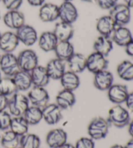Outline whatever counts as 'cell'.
<instances>
[{
  "instance_id": "obj_1",
  "label": "cell",
  "mask_w": 133,
  "mask_h": 148,
  "mask_svg": "<svg viewBox=\"0 0 133 148\" xmlns=\"http://www.w3.org/2000/svg\"><path fill=\"white\" fill-rule=\"evenodd\" d=\"M107 120L116 127L122 128L129 125L131 118L128 110L121 105H116L109 110Z\"/></svg>"
},
{
  "instance_id": "obj_2",
  "label": "cell",
  "mask_w": 133,
  "mask_h": 148,
  "mask_svg": "<svg viewBox=\"0 0 133 148\" xmlns=\"http://www.w3.org/2000/svg\"><path fill=\"white\" fill-rule=\"evenodd\" d=\"M27 96L20 92H16L9 99L8 107L9 113L13 116H21L24 114L26 110L30 106Z\"/></svg>"
},
{
  "instance_id": "obj_3",
  "label": "cell",
  "mask_w": 133,
  "mask_h": 148,
  "mask_svg": "<svg viewBox=\"0 0 133 148\" xmlns=\"http://www.w3.org/2000/svg\"><path fill=\"white\" fill-rule=\"evenodd\" d=\"M110 123L102 117H95L93 119L88 127V133L90 138L93 140L105 138L108 133Z\"/></svg>"
},
{
  "instance_id": "obj_4",
  "label": "cell",
  "mask_w": 133,
  "mask_h": 148,
  "mask_svg": "<svg viewBox=\"0 0 133 148\" xmlns=\"http://www.w3.org/2000/svg\"><path fill=\"white\" fill-rule=\"evenodd\" d=\"M20 70L31 72L38 65V55L32 49H24L17 57Z\"/></svg>"
},
{
  "instance_id": "obj_5",
  "label": "cell",
  "mask_w": 133,
  "mask_h": 148,
  "mask_svg": "<svg viewBox=\"0 0 133 148\" xmlns=\"http://www.w3.org/2000/svg\"><path fill=\"white\" fill-rule=\"evenodd\" d=\"M0 70L7 77H12L20 70L17 57L12 53L2 55L0 58Z\"/></svg>"
},
{
  "instance_id": "obj_6",
  "label": "cell",
  "mask_w": 133,
  "mask_h": 148,
  "mask_svg": "<svg viewBox=\"0 0 133 148\" xmlns=\"http://www.w3.org/2000/svg\"><path fill=\"white\" fill-rule=\"evenodd\" d=\"M109 15L117 26H125L131 20V9L125 4L117 3L110 10Z\"/></svg>"
},
{
  "instance_id": "obj_7",
  "label": "cell",
  "mask_w": 133,
  "mask_h": 148,
  "mask_svg": "<svg viewBox=\"0 0 133 148\" xmlns=\"http://www.w3.org/2000/svg\"><path fill=\"white\" fill-rule=\"evenodd\" d=\"M27 97L32 105L41 109L48 104L49 101V94L44 87L34 86L29 92Z\"/></svg>"
},
{
  "instance_id": "obj_8",
  "label": "cell",
  "mask_w": 133,
  "mask_h": 148,
  "mask_svg": "<svg viewBox=\"0 0 133 148\" xmlns=\"http://www.w3.org/2000/svg\"><path fill=\"white\" fill-rule=\"evenodd\" d=\"M108 65L106 57L95 51L86 57V69L94 74L106 70Z\"/></svg>"
},
{
  "instance_id": "obj_9",
  "label": "cell",
  "mask_w": 133,
  "mask_h": 148,
  "mask_svg": "<svg viewBox=\"0 0 133 148\" xmlns=\"http://www.w3.org/2000/svg\"><path fill=\"white\" fill-rule=\"evenodd\" d=\"M16 34L20 42L26 46H32L38 41V36L35 29L33 27L24 24L18 29Z\"/></svg>"
},
{
  "instance_id": "obj_10",
  "label": "cell",
  "mask_w": 133,
  "mask_h": 148,
  "mask_svg": "<svg viewBox=\"0 0 133 148\" xmlns=\"http://www.w3.org/2000/svg\"><path fill=\"white\" fill-rule=\"evenodd\" d=\"M77 18V9L71 2H63L58 6V18L61 22L72 24Z\"/></svg>"
},
{
  "instance_id": "obj_11",
  "label": "cell",
  "mask_w": 133,
  "mask_h": 148,
  "mask_svg": "<svg viewBox=\"0 0 133 148\" xmlns=\"http://www.w3.org/2000/svg\"><path fill=\"white\" fill-rule=\"evenodd\" d=\"M107 91L109 100L116 105L125 103L129 93L127 87L121 84H113Z\"/></svg>"
},
{
  "instance_id": "obj_12",
  "label": "cell",
  "mask_w": 133,
  "mask_h": 148,
  "mask_svg": "<svg viewBox=\"0 0 133 148\" xmlns=\"http://www.w3.org/2000/svg\"><path fill=\"white\" fill-rule=\"evenodd\" d=\"M42 110L43 119L49 125H55L62 118V110L56 103H48L42 108Z\"/></svg>"
},
{
  "instance_id": "obj_13",
  "label": "cell",
  "mask_w": 133,
  "mask_h": 148,
  "mask_svg": "<svg viewBox=\"0 0 133 148\" xmlns=\"http://www.w3.org/2000/svg\"><path fill=\"white\" fill-rule=\"evenodd\" d=\"M68 135L62 129H54L50 131L46 136V143L50 148H60L67 143Z\"/></svg>"
},
{
  "instance_id": "obj_14",
  "label": "cell",
  "mask_w": 133,
  "mask_h": 148,
  "mask_svg": "<svg viewBox=\"0 0 133 148\" xmlns=\"http://www.w3.org/2000/svg\"><path fill=\"white\" fill-rule=\"evenodd\" d=\"M20 41L16 33L7 31L1 34L0 37V50L5 53H12L17 48Z\"/></svg>"
},
{
  "instance_id": "obj_15",
  "label": "cell",
  "mask_w": 133,
  "mask_h": 148,
  "mask_svg": "<svg viewBox=\"0 0 133 148\" xmlns=\"http://www.w3.org/2000/svg\"><path fill=\"white\" fill-rule=\"evenodd\" d=\"M5 25L11 29L17 30L25 23V16L20 10H8L3 16Z\"/></svg>"
},
{
  "instance_id": "obj_16",
  "label": "cell",
  "mask_w": 133,
  "mask_h": 148,
  "mask_svg": "<svg viewBox=\"0 0 133 148\" xmlns=\"http://www.w3.org/2000/svg\"><path fill=\"white\" fill-rule=\"evenodd\" d=\"M114 76L107 70L101 71L94 74V84L95 88L101 91L108 90L113 84Z\"/></svg>"
},
{
  "instance_id": "obj_17",
  "label": "cell",
  "mask_w": 133,
  "mask_h": 148,
  "mask_svg": "<svg viewBox=\"0 0 133 148\" xmlns=\"http://www.w3.org/2000/svg\"><path fill=\"white\" fill-rule=\"evenodd\" d=\"M111 36L112 42L121 47H125L133 39L131 31L125 26H117Z\"/></svg>"
},
{
  "instance_id": "obj_18",
  "label": "cell",
  "mask_w": 133,
  "mask_h": 148,
  "mask_svg": "<svg viewBox=\"0 0 133 148\" xmlns=\"http://www.w3.org/2000/svg\"><path fill=\"white\" fill-rule=\"evenodd\" d=\"M46 68L50 79L60 80L66 72V64L63 60L55 58L47 63Z\"/></svg>"
},
{
  "instance_id": "obj_19",
  "label": "cell",
  "mask_w": 133,
  "mask_h": 148,
  "mask_svg": "<svg viewBox=\"0 0 133 148\" xmlns=\"http://www.w3.org/2000/svg\"><path fill=\"white\" fill-rule=\"evenodd\" d=\"M38 16L43 22H54L58 18V6L51 3H44L40 7Z\"/></svg>"
},
{
  "instance_id": "obj_20",
  "label": "cell",
  "mask_w": 133,
  "mask_h": 148,
  "mask_svg": "<svg viewBox=\"0 0 133 148\" xmlns=\"http://www.w3.org/2000/svg\"><path fill=\"white\" fill-rule=\"evenodd\" d=\"M32 83L34 86L44 87L49 83L50 78L45 66L38 65L30 72Z\"/></svg>"
},
{
  "instance_id": "obj_21",
  "label": "cell",
  "mask_w": 133,
  "mask_h": 148,
  "mask_svg": "<svg viewBox=\"0 0 133 148\" xmlns=\"http://www.w3.org/2000/svg\"><path fill=\"white\" fill-rule=\"evenodd\" d=\"M38 42L40 48L45 52H49L54 51L58 40L53 31H45L40 36Z\"/></svg>"
},
{
  "instance_id": "obj_22",
  "label": "cell",
  "mask_w": 133,
  "mask_h": 148,
  "mask_svg": "<svg viewBox=\"0 0 133 148\" xmlns=\"http://www.w3.org/2000/svg\"><path fill=\"white\" fill-rule=\"evenodd\" d=\"M117 25L110 15H106L101 17L97 20L96 29L98 33L101 36L110 37Z\"/></svg>"
},
{
  "instance_id": "obj_23",
  "label": "cell",
  "mask_w": 133,
  "mask_h": 148,
  "mask_svg": "<svg viewBox=\"0 0 133 148\" xmlns=\"http://www.w3.org/2000/svg\"><path fill=\"white\" fill-rule=\"evenodd\" d=\"M53 33L58 41H70L73 36L74 29L71 23L60 21L56 24Z\"/></svg>"
},
{
  "instance_id": "obj_24",
  "label": "cell",
  "mask_w": 133,
  "mask_h": 148,
  "mask_svg": "<svg viewBox=\"0 0 133 148\" xmlns=\"http://www.w3.org/2000/svg\"><path fill=\"white\" fill-rule=\"evenodd\" d=\"M76 99L73 92L63 89L56 96V104L61 110H68L75 103Z\"/></svg>"
},
{
  "instance_id": "obj_25",
  "label": "cell",
  "mask_w": 133,
  "mask_h": 148,
  "mask_svg": "<svg viewBox=\"0 0 133 148\" xmlns=\"http://www.w3.org/2000/svg\"><path fill=\"white\" fill-rule=\"evenodd\" d=\"M66 62L69 70L77 74L81 73L86 69V57L79 53H74Z\"/></svg>"
},
{
  "instance_id": "obj_26",
  "label": "cell",
  "mask_w": 133,
  "mask_h": 148,
  "mask_svg": "<svg viewBox=\"0 0 133 148\" xmlns=\"http://www.w3.org/2000/svg\"><path fill=\"white\" fill-rule=\"evenodd\" d=\"M18 91L25 92L31 88L32 79L30 72L20 70L12 77Z\"/></svg>"
},
{
  "instance_id": "obj_27",
  "label": "cell",
  "mask_w": 133,
  "mask_h": 148,
  "mask_svg": "<svg viewBox=\"0 0 133 148\" xmlns=\"http://www.w3.org/2000/svg\"><path fill=\"white\" fill-rule=\"evenodd\" d=\"M58 59L66 62L73 55L74 47L70 41H58L54 50Z\"/></svg>"
},
{
  "instance_id": "obj_28",
  "label": "cell",
  "mask_w": 133,
  "mask_h": 148,
  "mask_svg": "<svg viewBox=\"0 0 133 148\" xmlns=\"http://www.w3.org/2000/svg\"><path fill=\"white\" fill-rule=\"evenodd\" d=\"M94 49L95 52L106 57L113 49V42L110 37L101 35L94 42Z\"/></svg>"
},
{
  "instance_id": "obj_29",
  "label": "cell",
  "mask_w": 133,
  "mask_h": 148,
  "mask_svg": "<svg viewBox=\"0 0 133 148\" xmlns=\"http://www.w3.org/2000/svg\"><path fill=\"white\" fill-rule=\"evenodd\" d=\"M63 89L73 92L80 85V79L78 75L71 71H66L60 79Z\"/></svg>"
},
{
  "instance_id": "obj_30",
  "label": "cell",
  "mask_w": 133,
  "mask_h": 148,
  "mask_svg": "<svg viewBox=\"0 0 133 148\" xmlns=\"http://www.w3.org/2000/svg\"><path fill=\"white\" fill-rule=\"evenodd\" d=\"M29 127V125L23 116H14L12 118L9 129L13 133L20 137L28 133Z\"/></svg>"
},
{
  "instance_id": "obj_31",
  "label": "cell",
  "mask_w": 133,
  "mask_h": 148,
  "mask_svg": "<svg viewBox=\"0 0 133 148\" xmlns=\"http://www.w3.org/2000/svg\"><path fill=\"white\" fill-rule=\"evenodd\" d=\"M29 125H34L40 122L43 119L41 108L31 105L29 106L23 115Z\"/></svg>"
},
{
  "instance_id": "obj_32",
  "label": "cell",
  "mask_w": 133,
  "mask_h": 148,
  "mask_svg": "<svg viewBox=\"0 0 133 148\" xmlns=\"http://www.w3.org/2000/svg\"><path fill=\"white\" fill-rule=\"evenodd\" d=\"M0 142L4 148H17L20 146V136L7 129L1 135Z\"/></svg>"
},
{
  "instance_id": "obj_33",
  "label": "cell",
  "mask_w": 133,
  "mask_h": 148,
  "mask_svg": "<svg viewBox=\"0 0 133 148\" xmlns=\"http://www.w3.org/2000/svg\"><path fill=\"white\" fill-rule=\"evenodd\" d=\"M117 73L119 77L124 81H132L133 63L129 60H123L117 67Z\"/></svg>"
},
{
  "instance_id": "obj_34",
  "label": "cell",
  "mask_w": 133,
  "mask_h": 148,
  "mask_svg": "<svg viewBox=\"0 0 133 148\" xmlns=\"http://www.w3.org/2000/svg\"><path fill=\"white\" fill-rule=\"evenodd\" d=\"M40 139L36 134L27 133L20 137V147L22 148H40Z\"/></svg>"
},
{
  "instance_id": "obj_35",
  "label": "cell",
  "mask_w": 133,
  "mask_h": 148,
  "mask_svg": "<svg viewBox=\"0 0 133 148\" xmlns=\"http://www.w3.org/2000/svg\"><path fill=\"white\" fill-rule=\"evenodd\" d=\"M18 90L12 77H5L0 79V94L5 96H12Z\"/></svg>"
},
{
  "instance_id": "obj_36",
  "label": "cell",
  "mask_w": 133,
  "mask_h": 148,
  "mask_svg": "<svg viewBox=\"0 0 133 148\" xmlns=\"http://www.w3.org/2000/svg\"><path fill=\"white\" fill-rule=\"evenodd\" d=\"M12 117L10 114L7 111L0 112V131H6L10 127Z\"/></svg>"
},
{
  "instance_id": "obj_37",
  "label": "cell",
  "mask_w": 133,
  "mask_h": 148,
  "mask_svg": "<svg viewBox=\"0 0 133 148\" xmlns=\"http://www.w3.org/2000/svg\"><path fill=\"white\" fill-rule=\"evenodd\" d=\"M75 148H95L94 140L88 137H82L76 142Z\"/></svg>"
},
{
  "instance_id": "obj_38",
  "label": "cell",
  "mask_w": 133,
  "mask_h": 148,
  "mask_svg": "<svg viewBox=\"0 0 133 148\" xmlns=\"http://www.w3.org/2000/svg\"><path fill=\"white\" fill-rule=\"evenodd\" d=\"M23 1V0H2L3 5L8 10H18Z\"/></svg>"
},
{
  "instance_id": "obj_39",
  "label": "cell",
  "mask_w": 133,
  "mask_h": 148,
  "mask_svg": "<svg viewBox=\"0 0 133 148\" xmlns=\"http://www.w3.org/2000/svg\"><path fill=\"white\" fill-rule=\"evenodd\" d=\"M118 0H96L100 8L104 10H110L117 4Z\"/></svg>"
},
{
  "instance_id": "obj_40",
  "label": "cell",
  "mask_w": 133,
  "mask_h": 148,
  "mask_svg": "<svg viewBox=\"0 0 133 148\" xmlns=\"http://www.w3.org/2000/svg\"><path fill=\"white\" fill-rule=\"evenodd\" d=\"M125 103L126 104L127 109L131 112H133V92H129Z\"/></svg>"
},
{
  "instance_id": "obj_41",
  "label": "cell",
  "mask_w": 133,
  "mask_h": 148,
  "mask_svg": "<svg viewBox=\"0 0 133 148\" xmlns=\"http://www.w3.org/2000/svg\"><path fill=\"white\" fill-rule=\"evenodd\" d=\"M8 103H9L8 97L0 94V112L5 110L8 107Z\"/></svg>"
},
{
  "instance_id": "obj_42",
  "label": "cell",
  "mask_w": 133,
  "mask_h": 148,
  "mask_svg": "<svg viewBox=\"0 0 133 148\" xmlns=\"http://www.w3.org/2000/svg\"><path fill=\"white\" fill-rule=\"evenodd\" d=\"M28 3L33 7H41L45 3L46 0H27Z\"/></svg>"
},
{
  "instance_id": "obj_43",
  "label": "cell",
  "mask_w": 133,
  "mask_h": 148,
  "mask_svg": "<svg viewBox=\"0 0 133 148\" xmlns=\"http://www.w3.org/2000/svg\"><path fill=\"white\" fill-rule=\"evenodd\" d=\"M125 51L129 56L133 58V39L125 46Z\"/></svg>"
},
{
  "instance_id": "obj_44",
  "label": "cell",
  "mask_w": 133,
  "mask_h": 148,
  "mask_svg": "<svg viewBox=\"0 0 133 148\" xmlns=\"http://www.w3.org/2000/svg\"><path fill=\"white\" fill-rule=\"evenodd\" d=\"M129 133L130 135L132 136V138H133V119L132 120L130 121V122L129 123Z\"/></svg>"
},
{
  "instance_id": "obj_45",
  "label": "cell",
  "mask_w": 133,
  "mask_h": 148,
  "mask_svg": "<svg viewBox=\"0 0 133 148\" xmlns=\"http://www.w3.org/2000/svg\"><path fill=\"white\" fill-rule=\"evenodd\" d=\"M125 5H127L130 9L133 8V0H124Z\"/></svg>"
},
{
  "instance_id": "obj_46",
  "label": "cell",
  "mask_w": 133,
  "mask_h": 148,
  "mask_svg": "<svg viewBox=\"0 0 133 148\" xmlns=\"http://www.w3.org/2000/svg\"><path fill=\"white\" fill-rule=\"evenodd\" d=\"M125 148H133V138H132L130 140L127 142L126 146H125Z\"/></svg>"
},
{
  "instance_id": "obj_47",
  "label": "cell",
  "mask_w": 133,
  "mask_h": 148,
  "mask_svg": "<svg viewBox=\"0 0 133 148\" xmlns=\"http://www.w3.org/2000/svg\"><path fill=\"white\" fill-rule=\"evenodd\" d=\"M60 148H75V146L71 144H68V143H66L64 146H62Z\"/></svg>"
},
{
  "instance_id": "obj_48",
  "label": "cell",
  "mask_w": 133,
  "mask_h": 148,
  "mask_svg": "<svg viewBox=\"0 0 133 148\" xmlns=\"http://www.w3.org/2000/svg\"><path fill=\"white\" fill-rule=\"evenodd\" d=\"M110 148H125V146H121V145L116 144V145H114V146L110 147Z\"/></svg>"
},
{
  "instance_id": "obj_49",
  "label": "cell",
  "mask_w": 133,
  "mask_h": 148,
  "mask_svg": "<svg viewBox=\"0 0 133 148\" xmlns=\"http://www.w3.org/2000/svg\"><path fill=\"white\" fill-rule=\"evenodd\" d=\"M82 1H85V2H88V3H93L96 1V0H82Z\"/></svg>"
},
{
  "instance_id": "obj_50",
  "label": "cell",
  "mask_w": 133,
  "mask_h": 148,
  "mask_svg": "<svg viewBox=\"0 0 133 148\" xmlns=\"http://www.w3.org/2000/svg\"><path fill=\"white\" fill-rule=\"evenodd\" d=\"M64 2H71L73 0H63Z\"/></svg>"
},
{
  "instance_id": "obj_51",
  "label": "cell",
  "mask_w": 133,
  "mask_h": 148,
  "mask_svg": "<svg viewBox=\"0 0 133 148\" xmlns=\"http://www.w3.org/2000/svg\"><path fill=\"white\" fill-rule=\"evenodd\" d=\"M1 79V70H0V79Z\"/></svg>"
},
{
  "instance_id": "obj_52",
  "label": "cell",
  "mask_w": 133,
  "mask_h": 148,
  "mask_svg": "<svg viewBox=\"0 0 133 148\" xmlns=\"http://www.w3.org/2000/svg\"><path fill=\"white\" fill-rule=\"evenodd\" d=\"M1 133H0V139H1Z\"/></svg>"
},
{
  "instance_id": "obj_53",
  "label": "cell",
  "mask_w": 133,
  "mask_h": 148,
  "mask_svg": "<svg viewBox=\"0 0 133 148\" xmlns=\"http://www.w3.org/2000/svg\"><path fill=\"white\" fill-rule=\"evenodd\" d=\"M1 32H0V37H1Z\"/></svg>"
},
{
  "instance_id": "obj_54",
  "label": "cell",
  "mask_w": 133,
  "mask_h": 148,
  "mask_svg": "<svg viewBox=\"0 0 133 148\" xmlns=\"http://www.w3.org/2000/svg\"><path fill=\"white\" fill-rule=\"evenodd\" d=\"M17 148H22V147H20V146H19V147H17Z\"/></svg>"
},
{
  "instance_id": "obj_55",
  "label": "cell",
  "mask_w": 133,
  "mask_h": 148,
  "mask_svg": "<svg viewBox=\"0 0 133 148\" xmlns=\"http://www.w3.org/2000/svg\"><path fill=\"white\" fill-rule=\"evenodd\" d=\"M1 54H0V58H1Z\"/></svg>"
},
{
  "instance_id": "obj_56",
  "label": "cell",
  "mask_w": 133,
  "mask_h": 148,
  "mask_svg": "<svg viewBox=\"0 0 133 148\" xmlns=\"http://www.w3.org/2000/svg\"><path fill=\"white\" fill-rule=\"evenodd\" d=\"M0 18H1V15H0Z\"/></svg>"
},
{
  "instance_id": "obj_57",
  "label": "cell",
  "mask_w": 133,
  "mask_h": 148,
  "mask_svg": "<svg viewBox=\"0 0 133 148\" xmlns=\"http://www.w3.org/2000/svg\"><path fill=\"white\" fill-rule=\"evenodd\" d=\"M0 1H1V0H0Z\"/></svg>"
},
{
  "instance_id": "obj_58",
  "label": "cell",
  "mask_w": 133,
  "mask_h": 148,
  "mask_svg": "<svg viewBox=\"0 0 133 148\" xmlns=\"http://www.w3.org/2000/svg\"></svg>"
}]
</instances>
